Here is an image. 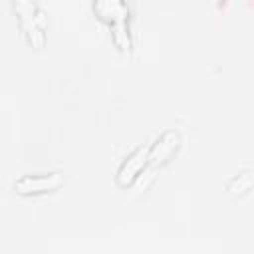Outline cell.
I'll return each mask as SVG.
<instances>
[{
  "instance_id": "cell-3",
  "label": "cell",
  "mask_w": 254,
  "mask_h": 254,
  "mask_svg": "<svg viewBox=\"0 0 254 254\" xmlns=\"http://www.w3.org/2000/svg\"><path fill=\"white\" fill-rule=\"evenodd\" d=\"M147 151H149V147H137L125 157V161L117 169V183L121 187H127L137 179L141 169L147 165Z\"/></svg>"
},
{
  "instance_id": "cell-5",
  "label": "cell",
  "mask_w": 254,
  "mask_h": 254,
  "mask_svg": "<svg viewBox=\"0 0 254 254\" xmlns=\"http://www.w3.org/2000/svg\"><path fill=\"white\" fill-rule=\"evenodd\" d=\"M93 10L101 20H107L111 26L129 22V6L123 0H97L93 4Z\"/></svg>"
},
{
  "instance_id": "cell-1",
  "label": "cell",
  "mask_w": 254,
  "mask_h": 254,
  "mask_svg": "<svg viewBox=\"0 0 254 254\" xmlns=\"http://www.w3.org/2000/svg\"><path fill=\"white\" fill-rule=\"evenodd\" d=\"M14 10L18 14L22 32L26 34L28 42L34 48H40L46 44V30H48V18L46 12L40 8L38 2L30 0H18L14 2Z\"/></svg>"
},
{
  "instance_id": "cell-2",
  "label": "cell",
  "mask_w": 254,
  "mask_h": 254,
  "mask_svg": "<svg viewBox=\"0 0 254 254\" xmlns=\"http://www.w3.org/2000/svg\"><path fill=\"white\" fill-rule=\"evenodd\" d=\"M65 179L64 173L52 171V173H34V175H24L14 183V190L20 194H42V192H52L64 187Z\"/></svg>"
},
{
  "instance_id": "cell-4",
  "label": "cell",
  "mask_w": 254,
  "mask_h": 254,
  "mask_svg": "<svg viewBox=\"0 0 254 254\" xmlns=\"http://www.w3.org/2000/svg\"><path fill=\"white\" fill-rule=\"evenodd\" d=\"M177 147H179V135L175 131H165L155 141V145L149 147V151H147V163H151V165L165 163L177 151Z\"/></svg>"
}]
</instances>
